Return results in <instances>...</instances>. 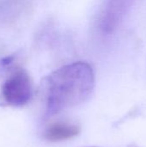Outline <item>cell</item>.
<instances>
[{
    "label": "cell",
    "instance_id": "obj_2",
    "mask_svg": "<svg viewBox=\"0 0 146 147\" xmlns=\"http://www.w3.org/2000/svg\"><path fill=\"white\" fill-rule=\"evenodd\" d=\"M32 82L28 72L22 69L16 70L3 84L0 91L2 101L9 106L22 107L31 99Z\"/></svg>",
    "mask_w": 146,
    "mask_h": 147
},
{
    "label": "cell",
    "instance_id": "obj_1",
    "mask_svg": "<svg viewBox=\"0 0 146 147\" xmlns=\"http://www.w3.org/2000/svg\"><path fill=\"white\" fill-rule=\"evenodd\" d=\"M94 86V71L86 62H74L54 71L44 80L46 115L82 104L90 96Z\"/></svg>",
    "mask_w": 146,
    "mask_h": 147
},
{
    "label": "cell",
    "instance_id": "obj_5",
    "mask_svg": "<svg viewBox=\"0 0 146 147\" xmlns=\"http://www.w3.org/2000/svg\"><path fill=\"white\" fill-rule=\"evenodd\" d=\"M13 59H14L13 56H7V57L3 58V59H2V61H1V64H2L3 65H4V66H6V65H10V64L12 63Z\"/></svg>",
    "mask_w": 146,
    "mask_h": 147
},
{
    "label": "cell",
    "instance_id": "obj_4",
    "mask_svg": "<svg viewBox=\"0 0 146 147\" xmlns=\"http://www.w3.org/2000/svg\"><path fill=\"white\" fill-rule=\"evenodd\" d=\"M21 0H0V20L3 22H13L19 15Z\"/></svg>",
    "mask_w": 146,
    "mask_h": 147
},
{
    "label": "cell",
    "instance_id": "obj_3",
    "mask_svg": "<svg viewBox=\"0 0 146 147\" xmlns=\"http://www.w3.org/2000/svg\"><path fill=\"white\" fill-rule=\"evenodd\" d=\"M80 133V127L73 123L59 121L51 124L45 131V139L50 142H59L71 140Z\"/></svg>",
    "mask_w": 146,
    "mask_h": 147
}]
</instances>
